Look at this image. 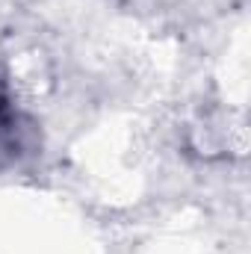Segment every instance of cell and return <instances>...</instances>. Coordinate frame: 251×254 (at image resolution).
<instances>
[{"label": "cell", "mask_w": 251, "mask_h": 254, "mask_svg": "<svg viewBox=\"0 0 251 254\" xmlns=\"http://www.w3.org/2000/svg\"><path fill=\"white\" fill-rule=\"evenodd\" d=\"M42 145V133L33 116H27L9 95L6 86H0V163H18L30 154H36Z\"/></svg>", "instance_id": "obj_1"}]
</instances>
